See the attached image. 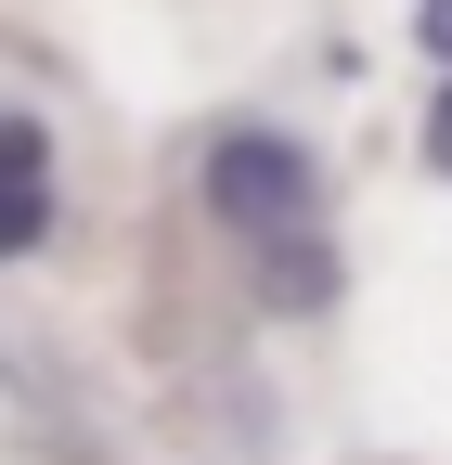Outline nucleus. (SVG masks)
Wrapping results in <instances>:
<instances>
[{"mask_svg":"<svg viewBox=\"0 0 452 465\" xmlns=\"http://www.w3.org/2000/svg\"><path fill=\"white\" fill-rule=\"evenodd\" d=\"M207 220L246 232V246H285V232H323V168L285 130H220L207 143Z\"/></svg>","mask_w":452,"mask_h":465,"instance_id":"nucleus-1","label":"nucleus"},{"mask_svg":"<svg viewBox=\"0 0 452 465\" xmlns=\"http://www.w3.org/2000/svg\"><path fill=\"white\" fill-rule=\"evenodd\" d=\"M52 232V130L39 116H0V272Z\"/></svg>","mask_w":452,"mask_h":465,"instance_id":"nucleus-2","label":"nucleus"},{"mask_svg":"<svg viewBox=\"0 0 452 465\" xmlns=\"http://www.w3.org/2000/svg\"><path fill=\"white\" fill-rule=\"evenodd\" d=\"M259 284H271L285 311H323V298H336V259H323V232H285V246H259Z\"/></svg>","mask_w":452,"mask_h":465,"instance_id":"nucleus-3","label":"nucleus"},{"mask_svg":"<svg viewBox=\"0 0 452 465\" xmlns=\"http://www.w3.org/2000/svg\"><path fill=\"white\" fill-rule=\"evenodd\" d=\"M414 39L439 52V65H452V0H414Z\"/></svg>","mask_w":452,"mask_h":465,"instance_id":"nucleus-4","label":"nucleus"},{"mask_svg":"<svg viewBox=\"0 0 452 465\" xmlns=\"http://www.w3.org/2000/svg\"><path fill=\"white\" fill-rule=\"evenodd\" d=\"M427 168L452 182V91H439V116H427Z\"/></svg>","mask_w":452,"mask_h":465,"instance_id":"nucleus-5","label":"nucleus"}]
</instances>
